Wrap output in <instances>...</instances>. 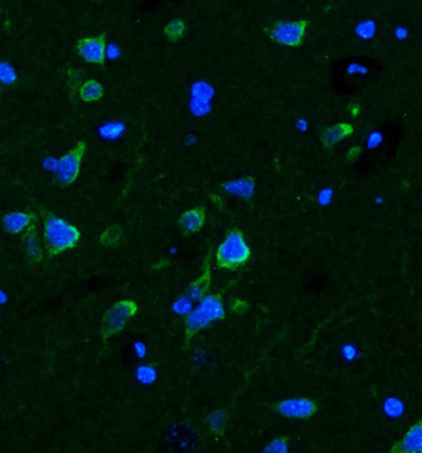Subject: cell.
<instances>
[{
    "label": "cell",
    "instance_id": "obj_1",
    "mask_svg": "<svg viewBox=\"0 0 422 453\" xmlns=\"http://www.w3.org/2000/svg\"><path fill=\"white\" fill-rule=\"evenodd\" d=\"M81 240V231L77 227L56 217L51 212H45L44 215V242L45 250L49 256L62 255L65 252L73 250Z\"/></svg>",
    "mask_w": 422,
    "mask_h": 453
},
{
    "label": "cell",
    "instance_id": "obj_2",
    "mask_svg": "<svg viewBox=\"0 0 422 453\" xmlns=\"http://www.w3.org/2000/svg\"><path fill=\"white\" fill-rule=\"evenodd\" d=\"M226 318V309L223 304V293H214L206 295L201 299L199 306L186 316L184 320V341L189 345V341L197 333L209 328L214 321H219Z\"/></svg>",
    "mask_w": 422,
    "mask_h": 453
},
{
    "label": "cell",
    "instance_id": "obj_3",
    "mask_svg": "<svg viewBox=\"0 0 422 453\" xmlns=\"http://www.w3.org/2000/svg\"><path fill=\"white\" fill-rule=\"evenodd\" d=\"M252 257V250L239 229H232L224 241L217 247L216 265L221 270H234L245 265Z\"/></svg>",
    "mask_w": 422,
    "mask_h": 453
},
{
    "label": "cell",
    "instance_id": "obj_4",
    "mask_svg": "<svg viewBox=\"0 0 422 453\" xmlns=\"http://www.w3.org/2000/svg\"><path fill=\"white\" fill-rule=\"evenodd\" d=\"M139 313V305L131 299L119 300L113 304L104 314L101 323V335L103 340L116 336L126 328V323Z\"/></svg>",
    "mask_w": 422,
    "mask_h": 453
},
{
    "label": "cell",
    "instance_id": "obj_5",
    "mask_svg": "<svg viewBox=\"0 0 422 453\" xmlns=\"http://www.w3.org/2000/svg\"><path fill=\"white\" fill-rule=\"evenodd\" d=\"M86 151H87V144L84 141H79L72 150L62 156L56 162L55 174H56L57 183L63 187H68L77 180Z\"/></svg>",
    "mask_w": 422,
    "mask_h": 453
},
{
    "label": "cell",
    "instance_id": "obj_6",
    "mask_svg": "<svg viewBox=\"0 0 422 453\" xmlns=\"http://www.w3.org/2000/svg\"><path fill=\"white\" fill-rule=\"evenodd\" d=\"M309 26L307 20L299 21H277L267 29L269 38L277 44L297 47L305 39L306 30Z\"/></svg>",
    "mask_w": 422,
    "mask_h": 453
},
{
    "label": "cell",
    "instance_id": "obj_7",
    "mask_svg": "<svg viewBox=\"0 0 422 453\" xmlns=\"http://www.w3.org/2000/svg\"><path fill=\"white\" fill-rule=\"evenodd\" d=\"M318 409L320 406L317 404V401L311 399L309 396L290 398L275 404L277 414L287 419H311L318 413Z\"/></svg>",
    "mask_w": 422,
    "mask_h": 453
},
{
    "label": "cell",
    "instance_id": "obj_8",
    "mask_svg": "<svg viewBox=\"0 0 422 453\" xmlns=\"http://www.w3.org/2000/svg\"><path fill=\"white\" fill-rule=\"evenodd\" d=\"M106 51H107L106 34L78 40V55L87 63L102 66L106 61Z\"/></svg>",
    "mask_w": 422,
    "mask_h": 453
},
{
    "label": "cell",
    "instance_id": "obj_9",
    "mask_svg": "<svg viewBox=\"0 0 422 453\" xmlns=\"http://www.w3.org/2000/svg\"><path fill=\"white\" fill-rule=\"evenodd\" d=\"M392 453H422V419L408 430L403 439L394 444Z\"/></svg>",
    "mask_w": 422,
    "mask_h": 453
},
{
    "label": "cell",
    "instance_id": "obj_10",
    "mask_svg": "<svg viewBox=\"0 0 422 453\" xmlns=\"http://www.w3.org/2000/svg\"><path fill=\"white\" fill-rule=\"evenodd\" d=\"M211 253L206 257L204 263V272L202 275H199L197 280L192 282L189 285V288L186 290V294L184 297L189 300L196 302V300H201L204 298L207 293H209V287L212 285V270H211Z\"/></svg>",
    "mask_w": 422,
    "mask_h": 453
},
{
    "label": "cell",
    "instance_id": "obj_11",
    "mask_svg": "<svg viewBox=\"0 0 422 453\" xmlns=\"http://www.w3.org/2000/svg\"><path fill=\"white\" fill-rule=\"evenodd\" d=\"M35 222V214L31 212H11L3 217V227L9 234H21Z\"/></svg>",
    "mask_w": 422,
    "mask_h": 453
},
{
    "label": "cell",
    "instance_id": "obj_12",
    "mask_svg": "<svg viewBox=\"0 0 422 453\" xmlns=\"http://www.w3.org/2000/svg\"><path fill=\"white\" fill-rule=\"evenodd\" d=\"M206 224V212L204 207L189 209L179 217V226L184 234H196L201 231Z\"/></svg>",
    "mask_w": 422,
    "mask_h": 453
},
{
    "label": "cell",
    "instance_id": "obj_13",
    "mask_svg": "<svg viewBox=\"0 0 422 453\" xmlns=\"http://www.w3.org/2000/svg\"><path fill=\"white\" fill-rule=\"evenodd\" d=\"M355 127L350 122H340L337 125L330 126L323 130L321 135V141L326 149L333 147L340 141L345 140L347 137L353 135Z\"/></svg>",
    "mask_w": 422,
    "mask_h": 453
},
{
    "label": "cell",
    "instance_id": "obj_14",
    "mask_svg": "<svg viewBox=\"0 0 422 453\" xmlns=\"http://www.w3.org/2000/svg\"><path fill=\"white\" fill-rule=\"evenodd\" d=\"M24 243L25 253H26V257L29 258L30 262H33V263L41 262L43 260V251H41V247H40L39 241H38L35 222L25 231Z\"/></svg>",
    "mask_w": 422,
    "mask_h": 453
},
{
    "label": "cell",
    "instance_id": "obj_15",
    "mask_svg": "<svg viewBox=\"0 0 422 453\" xmlns=\"http://www.w3.org/2000/svg\"><path fill=\"white\" fill-rule=\"evenodd\" d=\"M103 94H104V89L102 84L94 79H89L87 82L83 83L79 88V97L86 103L101 101Z\"/></svg>",
    "mask_w": 422,
    "mask_h": 453
},
{
    "label": "cell",
    "instance_id": "obj_16",
    "mask_svg": "<svg viewBox=\"0 0 422 453\" xmlns=\"http://www.w3.org/2000/svg\"><path fill=\"white\" fill-rule=\"evenodd\" d=\"M223 188L228 193L235 194L243 198H249L252 195V190H254V180L252 178L239 179V180L224 184Z\"/></svg>",
    "mask_w": 422,
    "mask_h": 453
},
{
    "label": "cell",
    "instance_id": "obj_17",
    "mask_svg": "<svg viewBox=\"0 0 422 453\" xmlns=\"http://www.w3.org/2000/svg\"><path fill=\"white\" fill-rule=\"evenodd\" d=\"M121 240H123V231L117 225L108 226L99 236L101 245L107 248H116L121 245Z\"/></svg>",
    "mask_w": 422,
    "mask_h": 453
},
{
    "label": "cell",
    "instance_id": "obj_18",
    "mask_svg": "<svg viewBox=\"0 0 422 453\" xmlns=\"http://www.w3.org/2000/svg\"><path fill=\"white\" fill-rule=\"evenodd\" d=\"M227 419H228V415L223 410H217L212 414H209V430L217 436H222L224 434V430H226V425H227Z\"/></svg>",
    "mask_w": 422,
    "mask_h": 453
},
{
    "label": "cell",
    "instance_id": "obj_19",
    "mask_svg": "<svg viewBox=\"0 0 422 453\" xmlns=\"http://www.w3.org/2000/svg\"><path fill=\"white\" fill-rule=\"evenodd\" d=\"M186 25L182 20H174L165 28V35L167 39L174 42L180 41L184 38Z\"/></svg>",
    "mask_w": 422,
    "mask_h": 453
},
{
    "label": "cell",
    "instance_id": "obj_20",
    "mask_svg": "<svg viewBox=\"0 0 422 453\" xmlns=\"http://www.w3.org/2000/svg\"><path fill=\"white\" fill-rule=\"evenodd\" d=\"M18 79L14 68L9 63L0 61V83L5 86H13Z\"/></svg>",
    "mask_w": 422,
    "mask_h": 453
},
{
    "label": "cell",
    "instance_id": "obj_21",
    "mask_svg": "<svg viewBox=\"0 0 422 453\" xmlns=\"http://www.w3.org/2000/svg\"><path fill=\"white\" fill-rule=\"evenodd\" d=\"M289 451V437L279 436L265 447V452L282 453Z\"/></svg>",
    "mask_w": 422,
    "mask_h": 453
},
{
    "label": "cell",
    "instance_id": "obj_22",
    "mask_svg": "<svg viewBox=\"0 0 422 453\" xmlns=\"http://www.w3.org/2000/svg\"><path fill=\"white\" fill-rule=\"evenodd\" d=\"M249 303L245 302V300L239 299V298H235L233 299V302L231 303V310L233 311L235 315H244V314L247 313L248 310H249Z\"/></svg>",
    "mask_w": 422,
    "mask_h": 453
},
{
    "label": "cell",
    "instance_id": "obj_23",
    "mask_svg": "<svg viewBox=\"0 0 422 453\" xmlns=\"http://www.w3.org/2000/svg\"><path fill=\"white\" fill-rule=\"evenodd\" d=\"M138 376H139L141 381L148 383V382H151L154 379L155 372H154V369H152L151 367H140V368H139V372H138Z\"/></svg>",
    "mask_w": 422,
    "mask_h": 453
},
{
    "label": "cell",
    "instance_id": "obj_24",
    "mask_svg": "<svg viewBox=\"0 0 422 453\" xmlns=\"http://www.w3.org/2000/svg\"><path fill=\"white\" fill-rule=\"evenodd\" d=\"M362 154V147L360 146H353L350 147V151L347 152V161L348 162H355Z\"/></svg>",
    "mask_w": 422,
    "mask_h": 453
},
{
    "label": "cell",
    "instance_id": "obj_25",
    "mask_svg": "<svg viewBox=\"0 0 422 453\" xmlns=\"http://www.w3.org/2000/svg\"><path fill=\"white\" fill-rule=\"evenodd\" d=\"M348 110H350V116H352L353 119L358 117L360 114V103H350V106H348Z\"/></svg>",
    "mask_w": 422,
    "mask_h": 453
}]
</instances>
